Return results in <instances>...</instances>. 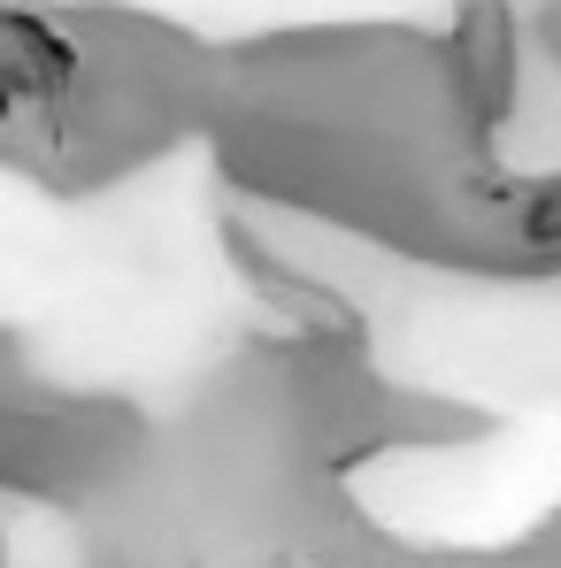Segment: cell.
Returning <instances> with one entry per match:
<instances>
[{"instance_id":"1","label":"cell","mask_w":561,"mask_h":568,"mask_svg":"<svg viewBox=\"0 0 561 568\" xmlns=\"http://www.w3.org/2000/svg\"><path fill=\"white\" fill-rule=\"evenodd\" d=\"M523 239H531V246H561V185L547 192L539 207H531V223H523Z\"/></svg>"}]
</instances>
